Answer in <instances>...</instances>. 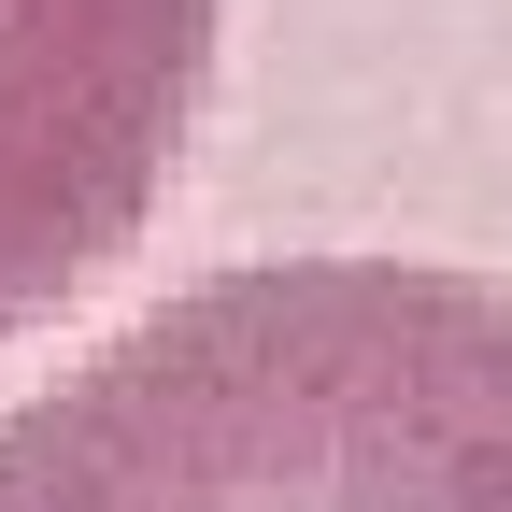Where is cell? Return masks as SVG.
I'll return each mask as SVG.
<instances>
[{"mask_svg": "<svg viewBox=\"0 0 512 512\" xmlns=\"http://www.w3.org/2000/svg\"><path fill=\"white\" fill-rule=\"evenodd\" d=\"M214 86V0H0V342L143 242Z\"/></svg>", "mask_w": 512, "mask_h": 512, "instance_id": "7a4b0ae2", "label": "cell"}, {"mask_svg": "<svg viewBox=\"0 0 512 512\" xmlns=\"http://www.w3.org/2000/svg\"><path fill=\"white\" fill-rule=\"evenodd\" d=\"M0 512H512V285L214 271L0 413Z\"/></svg>", "mask_w": 512, "mask_h": 512, "instance_id": "6da1fadb", "label": "cell"}]
</instances>
